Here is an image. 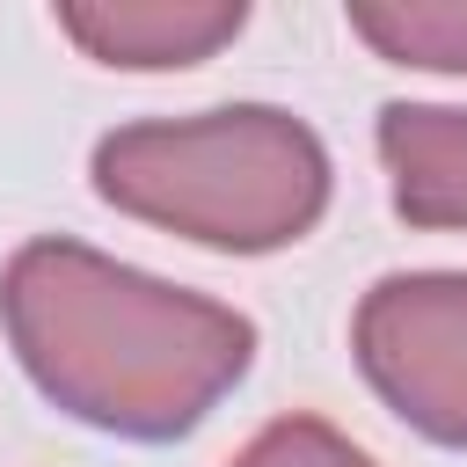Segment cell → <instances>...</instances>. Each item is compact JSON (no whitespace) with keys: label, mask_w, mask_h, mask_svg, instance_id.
Here are the masks:
<instances>
[{"label":"cell","mask_w":467,"mask_h":467,"mask_svg":"<svg viewBox=\"0 0 467 467\" xmlns=\"http://www.w3.org/2000/svg\"><path fill=\"white\" fill-rule=\"evenodd\" d=\"M0 328L29 387L131 445L197 431L255 365V321L88 241L36 234L0 270Z\"/></svg>","instance_id":"cell-1"},{"label":"cell","mask_w":467,"mask_h":467,"mask_svg":"<svg viewBox=\"0 0 467 467\" xmlns=\"http://www.w3.org/2000/svg\"><path fill=\"white\" fill-rule=\"evenodd\" d=\"M58 29L117 73H182L248 29L241 0H66Z\"/></svg>","instance_id":"cell-4"},{"label":"cell","mask_w":467,"mask_h":467,"mask_svg":"<svg viewBox=\"0 0 467 467\" xmlns=\"http://www.w3.org/2000/svg\"><path fill=\"white\" fill-rule=\"evenodd\" d=\"M365 387L431 445L467 452V270H394L350 314Z\"/></svg>","instance_id":"cell-3"},{"label":"cell","mask_w":467,"mask_h":467,"mask_svg":"<svg viewBox=\"0 0 467 467\" xmlns=\"http://www.w3.org/2000/svg\"><path fill=\"white\" fill-rule=\"evenodd\" d=\"M343 22L387 66L467 73V0H358L343 7Z\"/></svg>","instance_id":"cell-6"},{"label":"cell","mask_w":467,"mask_h":467,"mask_svg":"<svg viewBox=\"0 0 467 467\" xmlns=\"http://www.w3.org/2000/svg\"><path fill=\"white\" fill-rule=\"evenodd\" d=\"M226 467H379L365 445H350L328 416H277L263 423Z\"/></svg>","instance_id":"cell-7"},{"label":"cell","mask_w":467,"mask_h":467,"mask_svg":"<svg viewBox=\"0 0 467 467\" xmlns=\"http://www.w3.org/2000/svg\"><path fill=\"white\" fill-rule=\"evenodd\" d=\"M387 197L423 234H467V109L452 102H387L372 124Z\"/></svg>","instance_id":"cell-5"},{"label":"cell","mask_w":467,"mask_h":467,"mask_svg":"<svg viewBox=\"0 0 467 467\" xmlns=\"http://www.w3.org/2000/svg\"><path fill=\"white\" fill-rule=\"evenodd\" d=\"M95 197L219 255H277L328 212V146L277 102H219L197 117H139L95 139Z\"/></svg>","instance_id":"cell-2"}]
</instances>
